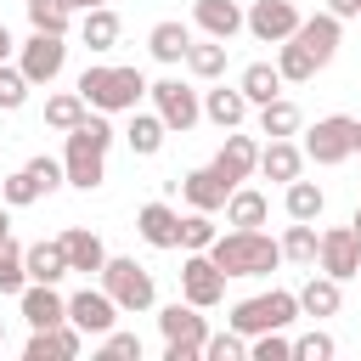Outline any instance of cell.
I'll return each instance as SVG.
<instances>
[{
    "label": "cell",
    "instance_id": "obj_1",
    "mask_svg": "<svg viewBox=\"0 0 361 361\" xmlns=\"http://www.w3.org/2000/svg\"><path fill=\"white\" fill-rule=\"evenodd\" d=\"M118 135H113V124H107V113H85L73 130H68V147H62V180L68 186H79V192H96L102 180H107V147H113Z\"/></svg>",
    "mask_w": 361,
    "mask_h": 361
},
{
    "label": "cell",
    "instance_id": "obj_2",
    "mask_svg": "<svg viewBox=\"0 0 361 361\" xmlns=\"http://www.w3.org/2000/svg\"><path fill=\"white\" fill-rule=\"evenodd\" d=\"M209 259L226 271V282L231 276H271L276 265H282V243L271 237V231H243V226H231V231H220L214 243H209Z\"/></svg>",
    "mask_w": 361,
    "mask_h": 361
},
{
    "label": "cell",
    "instance_id": "obj_3",
    "mask_svg": "<svg viewBox=\"0 0 361 361\" xmlns=\"http://www.w3.org/2000/svg\"><path fill=\"white\" fill-rule=\"evenodd\" d=\"M73 90H79L85 107H96V113H130V107H141V96H147V73H141V68H124V62H90Z\"/></svg>",
    "mask_w": 361,
    "mask_h": 361
},
{
    "label": "cell",
    "instance_id": "obj_4",
    "mask_svg": "<svg viewBox=\"0 0 361 361\" xmlns=\"http://www.w3.org/2000/svg\"><path fill=\"white\" fill-rule=\"evenodd\" d=\"M96 276H102L107 299H113L124 316H141V310L158 305V282H152V271L135 265V259H124V254H107V265H102Z\"/></svg>",
    "mask_w": 361,
    "mask_h": 361
},
{
    "label": "cell",
    "instance_id": "obj_5",
    "mask_svg": "<svg viewBox=\"0 0 361 361\" xmlns=\"http://www.w3.org/2000/svg\"><path fill=\"white\" fill-rule=\"evenodd\" d=\"M299 322V293L293 288H271V293H254V299H237L226 327H237L243 338L254 333H271V327H293Z\"/></svg>",
    "mask_w": 361,
    "mask_h": 361
},
{
    "label": "cell",
    "instance_id": "obj_6",
    "mask_svg": "<svg viewBox=\"0 0 361 361\" xmlns=\"http://www.w3.org/2000/svg\"><path fill=\"white\" fill-rule=\"evenodd\" d=\"M158 333H164V361H203V338H209V322L197 305L175 299L158 310Z\"/></svg>",
    "mask_w": 361,
    "mask_h": 361
},
{
    "label": "cell",
    "instance_id": "obj_7",
    "mask_svg": "<svg viewBox=\"0 0 361 361\" xmlns=\"http://www.w3.org/2000/svg\"><path fill=\"white\" fill-rule=\"evenodd\" d=\"M147 96H152V113L169 124V135H186L203 118V96L186 79H158V85H147Z\"/></svg>",
    "mask_w": 361,
    "mask_h": 361
},
{
    "label": "cell",
    "instance_id": "obj_8",
    "mask_svg": "<svg viewBox=\"0 0 361 361\" xmlns=\"http://www.w3.org/2000/svg\"><path fill=\"white\" fill-rule=\"evenodd\" d=\"M17 68H23V79L28 85H51L62 68H68V39L62 34H28L23 45H17Z\"/></svg>",
    "mask_w": 361,
    "mask_h": 361
},
{
    "label": "cell",
    "instance_id": "obj_9",
    "mask_svg": "<svg viewBox=\"0 0 361 361\" xmlns=\"http://www.w3.org/2000/svg\"><path fill=\"white\" fill-rule=\"evenodd\" d=\"M180 299H186V305H197V310H214V305L226 299V271L209 259V248L180 259Z\"/></svg>",
    "mask_w": 361,
    "mask_h": 361
},
{
    "label": "cell",
    "instance_id": "obj_10",
    "mask_svg": "<svg viewBox=\"0 0 361 361\" xmlns=\"http://www.w3.org/2000/svg\"><path fill=\"white\" fill-rule=\"evenodd\" d=\"M350 141H355V118L344 113H327L305 130V158L310 164H344L350 158Z\"/></svg>",
    "mask_w": 361,
    "mask_h": 361
},
{
    "label": "cell",
    "instance_id": "obj_11",
    "mask_svg": "<svg viewBox=\"0 0 361 361\" xmlns=\"http://www.w3.org/2000/svg\"><path fill=\"white\" fill-rule=\"evenodd\" d=\"M316 265L327 276H338V282L361 276V237H355V226H327L322 243H316Z\"/></svg>",
    "mask_w": 361,
    "mask_h": 361
},
{
    "label": "cell",
    "instance_id": "obj_12",
    "mask_svg": "<svg viewBox=\"0 0 361 361\" xmlns=\"http://www.w3.org/2000/svg\"><path fill=\"white\" fill-rule=\"evenodd\" d=\"M118 305L107 299V288H79V293H68V322L85 333V338H102L107 327H118Z\"/></svg>",
    "mask_w": 361,
    "mask_h": 361
},
{
    "label": "cell",
    "instance_id": "obj_13",
    "mask_svg": "<svg viewBox=\"0 0 361 361\" xmlns=\"http://www.w3.org/2000/svg\"><path fill=\"white\" fill-rule=\"evenodd\" d=\"M243 28L259 39V45H282L293 28H299V6L293 0H254L243 11Z\"/></svg>",
    "mask_w": 361,
    "mask_h": 361
},
{
    "label": "cell",
    "instance_id": "obj_14",
    "mask_svg": "<svg viewBox=\"0 0 361 361\" xmlns=\"http://www.w3.org/2000/svg\"><path fill=\"white\" fill-rule=\"evenodd\" d=\"M175 186H180L186 209H203V214H220V209H226V197H231V180H226L214 164H203V169H186Z\"/></svg>",
    "mask_w": 361,
    "mask_h": 361
},
{
    "label": "cell",
    "instance_id": "obj_15",
    "mask_svg": "<svg viewBox=\"0 0 361 361\" xmlns=\"http://www.w3.org/2000/svg\"><path fill=\"white\" fill-rule=\"evenodd\" d=\"M85 350V333L73 322H56V327H34L28 344H23V361H73Z\"/></svg>",
    "mask_w": 361,
    "mask_h": 361
},
{
    "label": "cell",
    "instance_id": "obj_16",
    "mask_svg": "<svg viewBox=\"0 0 361 361\" xmlns=\"http://www.w3.org/2000/svg\"><path fill=\"white\" fill-rule=\"evenodd\" d=\"M288 39H299L310 56H316V68H327L333 56H338V39H344V23L333 17V11H316V17H299V28L288 34Z\"/></svg>",
    "mask_w": 361,
    "mask_h": 361
},
{
    "label": "cell",
    "instance_id": "obj_17",
    "mask_svg": "<svg viewBox=\"0 0 361 361\" xmlns=\"http://www.w3.org/2000/svg\"><path fill=\"white\" fill-rule=\"evenodd\" d=\"M17 310H23L28 327H56V322H68V299L56 293V282H28V288L17 293Z\"/></svg>",
    "mask_w": 361,
    "mask_h": 361
},
{
    "label": "cell",
    "instance_id": "obj_18",
    "mask_svg": "<svg viewBox=\"0 0 361 361\" xmlns=\"http://www.w3.org/2000/svg\"><path fill=\"white\" fill-rule=\"evenodd\" d=\"M214 169H220L231 186H243V180L259 169V141H254V135L226 130V141H220V152H214Z\"/></svg>",
    "mask_w": 361,
    "mask_h": 361
},
{
    "label": "cell",
    "instance_id": "obj_19",
    "mask_svg": "<svg viewBox=\"0 0 361 361\" xmlns=\"http://www.w3.org/2000/svg\"><path fill=\"white\" fill-rule=\"evenodd\" d=\"M254 175H265V180H299L305 175V147H293V135H271L265 147H259V169Z\"/></svg>",
    "mask_w": 361,
    "mask_h": 361
},
{
    "label": "cell",
    "instance_id": "obj_20",
    "mask_svg": "<svg viewBox=\"0 0 361 361\" xmlns=\"http://www.w3.org/2000/svg\"><path fill=\"white\" fill-rule=\"evenodd\" d=\"M192 23L209 34V39H237L243 34V6L237 0H192Z\"/></svg>",
    "mask_w": 361,
    "mask_h": 361
},
{
    "label": "cell",
    "instance_id": "obj_21",
    "mask_svg": "<svg viewBox=\"0 0 361 361\" xmlns=\"http://www.w3.org/2000/svg\"><path fill=\"white\" fill-rule=\"evenodd\" d=\"M135 231H141L147 248H180V214H175L169 203H141Z\"/></svg>",
    "mask_w": 361,
    "mask_h": 361
},
{
    "label": "cell",
    "instance_id": "obj_22",
    "mask_svg": "<svg viewBox=\"0 0 361 361\" xmlns=\"http://www.w3.org/2000/svg\"><path fill=\"white\" fill-rule=\"evenodd\" d=\"M62 254H68V271H85V276H96L107 265V243L90 226H68L62 231Z\"/></svg>",
    "mask_w": 361,
    "mask_h": 361
},
{
    "label": "cell",
    "instance_id": "obj_23",
    "mask_svg": "<svg viewBox=\"0 0 361 361\" xmlns=\"http://www.w3.org/2000/svg\"><path fill=\"white\" fill-rule=\"evenodd\" d=\"M186 45H192V28H186L180 17H164V23H152V28H147V51H152L164 68L186 62Z\"/></svg>",
    "mask_w": 361,
    "mask_h": 361
},
{
    "label": "cell",
    "instance_id": "obj_24",
    "mask_svg": "<svg viewBox=\"0 0 361 361\" xmlns=\"http://www.w3.org/2000/svg\"><path fill=\"white\" fill-rule=\"evenodd\" d=\"M23 271H28V282H62L68 276V254H62V237H39V243H28L23 248Z\"/></svg>",
    "mask_w": 361,
    "mask_h": 361
},
{
    "label": "cell",
    "instance_id": "obj_25",
    "mask_svg": "<svg viewBox=\"0 0 361 361\" xmlns=\"http://www.w3.org/2000/svg\"><path fill=\"white\" fill-rule=\"evenodd\" d=\"M118 34H124V23H118V11L113 6H90V11H79V39L102 56V51H113L118 45Z\"/></svg>",
    "mask_w": 361,
    "mask_h": 361
},
{
    "label": "cell",
    "instance_id": "obj_26",
    "mask_svg": "<svg viewBox=\"0 0 361 361\" xmlns=\"http://www.w3.org/2000/svg\"><path fill=\"white\" fill-rule=\"evenodd\" d=\"M338 305H344V282L327 276V271L299 288V316H316V322H322V316H338Z\"/></svg>",
    "mask_w": 361,
    "mask_h": 361
},
{
    "label": "cell",
    "instance_id": "obj_27",
    "mask_svg": "<svg viewBox=\"0 0 361 361\" xmlns=\"http://www.w3.org/2000/svg\"><path fill=\"white\" fill-rule=\"evenodd\" d=\"M203 118L220 124V130H237L248 118V96L237 85H220V90H203Z\"/></svg>",
    "mask_w": 361,
    "mask_h": 361
},
{
    "label": "cell",
    "instance_id": "obj_28",
    "mask_svg": "<svg viewBox=\"0 0 361 361\" xmlns=\"http://www.w3.org/2000/svg\"><path fill=\"white\" fill-rule=\"evenodd\" d=\"M164 135H169V124H164L158 113L130 107V130H124V141H130L135 158H158V152H164Z\"/></svg>",
    "mask_w": 361,
    "mask_h": 361
},
{
    "label": "cell",
    "instance_id": "obj_29",
    "mask_svg": "<svg viewBox=\"0 0 361 361\" xmlns=\"http://www.w3.org/2000/svg\"><path fill=\"white\" fill-rule=\"evenodd\" d=\"M265 220H271V197L254 192V186H231V197H226V226L254 231V226H265Z\"/></svg>",
    "mask_w": 361,
    "mask_h": 361
},
{
    "label": "cell",
    "instance_id": "obj_30",
    "mask_svg": "<svg viewBox=\"0 0 361 361\" xmlns=\"http://www.w3.org/2000/svg\"><path fill=\"white\" fill-rule=\"evenodd\" d=\"M282 209H288V220H322V209H327V192L316 186V180H288L282 186Z\"/></svg>",
    "mask_w": 361,
    "mask_h": 361
},
{
    "label": "cell",
    "instance_id": "obj_31",
    "mask_svg": "<svg viewBox=\"0 0 361 361\" xmlns=\"http://www.w3.org/2000/svg\"><path fill=\"white\" fill-rule=\"evenodd\" d=\"M237 90L248 96V107H259V102L282 96V73H276V62H248V68L237 73Z\"/></svg>",
    "mask_w": 361,
    "mask_h": 361
},
{
    "label": "cell",
    "instance_id": "obj_32",
    "mask_svg": "<svg viewBox=\"0 0 361 361\" xmlns=\"http://www.w3.org/2000/svg\"><path fill=\"white\" fill-rule=\"evenodd\" d=\"M305 130V113H299V102H288V96H271V102H259V135H299Z\"/></svg>",
    "mask_w": 361,
    "mask_h": 361
},
{
    "label": "cell",
    "instance_id": "obj_33",
    "mask_svg": "<svg viewBox=\"0 0 361 361\" xmlns=\"http://www.w3.org/2000/svg\"><path fill=\"white\" fill-rule=\"evenodd\" d=\"M276 243H282V259H288V265H316L322 231H316V220H288V231H282Z\"/></svg>",
    "mask_w": 361,
    "mask_h": 361
},
{
    "label": "cell",
    "instance_id": "obj_34",
    "mask_svg": "<svg viewBox=\"0 0 361 361\" xmlns=\"http://www.w3.org/2000/svg\"><path fill=\"white\" fill-rule=\"evenodd\" d=\"M276 73H282V85H305V79H316L322 68H316V56H310L299 39H282V45H276Z\"/></svg>",
    "mask_w": 361,
    "mask_h": 361
},
{
    "label": "cell",
    "instance_id": "obj_35",
    "mask_svg": "<svg viewBox=\"0 0 361 361\" xmlns=\"http://www.w3.org/2000/svg\"><path fill=\"white\" fill-rule=\"evenodd\" d=\"M186 68H192L197 79H220V73H226V39H209V34L192 39V45H186Z\"/></svg>",
    "mask_w": 361,
    "mask_h": 361
},
{
    "label": "cell",
    "instance_id": "obj_36",
    "mask_svg": "<svg viewBox=\"0 0 361 361\" xmlns=\"http://www.w3.org/2000/svg\"><path fill=\"white\" fill-rule=\"evenodd\" d=\"M85 113H90V107H85V96H79V90H56V96H45V124H51V130H62V135H68Z\"/></svg>",
    "mask_w": 361,
    "mask_h": 361
},
{
    "label": "cell",
    "instance_id": "obj_37",
    "mask_svg": "<svg viewBox=\"0 0 361 361\" xmlns=\"http://www.w3.org/2000/svg\"><path fill=\"white\" fill-rule=\"evenodd\" d=\"M220 237V226H214V214H203V209H192V214H180V248L186 254H203L209 243Z\"/></svg>",
    "mask_w": 361,
    "mask_h": 361
},
{
    "label": "cell",
    "instance_id": "obj_38",
    "mask_svg": "<svg viewBox=\"0 0 361 361\" xmlns=\"http://www.w3.org/2000/svg\"><path fill=\"white\" fill-rule=\"evenodd\" d=\"M23 288H28V271H23V248L6 237V243H0V299H17Z\"/></svg>",
    "mask_w": 361,
    "mask_h": 361
},
{
    "label": "cell",
    "instance_id": "obj_39",
    "mask_svg": "<svg viewBox=\"0 0 361 361\" xmlns=\"http://www.w3.org/2000/svg\"><path fill=\"white\" fill-rule=\"evenodd\" d=\"M45 192H39V180L28 175V169H11L6 180H0V203L6 209H28V203H39Z\"/></svg>",
    "mask_w": 361,
    "mask_h": 361
},
{
    "label": "cell",
    "instance_id": "obj_40",
    "mask_svg": "<svg viewBox=\"0 0 361 361\" xmlns=\"http://www.w3.org/2000/svg\"><path fill=\"white\" fill-rule=\"evenodd\" d=\"M248 361H293V338H288V327L254 333V338H248Z\"/></svg>",
    "mask_w": 361,
    "mask_h": 361
},
{
    "label": "cell",
    "instance_id": "obj_41",
    "mask_svg": "<svg viewBox=\"0 0 361 361\" xmlns=\"http://www.w3.org/2000/svg\"><path fill=\"white\" fill-rule=\"evenodd\" d=\"M23 6H28V23L39 34H68V23H73V11L62 0H23Z\"/></svg>",
    "mask_w": 361,
    "mask_h": 361
},
{
    "label": "cell",
    "instance_id": "obj_42",
    "mask_svg": "<svg viewBox=\"0 0 361 361\" xmlns=\"http://www.w3.org/2000/svg\"><path fill=\"white\" fill-rule=\"evenodd\" d=\"M248 355V338L237 333V327H226V333H209L203 338V361H243Z\"/></svg>",
    "mask_w": 361,
    "mask_h": 361
},
{
    "label": "cell",
    "instance_id": "obj_43",
    "mask_svg": "<svg viewBox=\"0 0 361 361\" xmlns=\"http://www.w3.org/2000/svg\"><path fill=\"white\" fill-rule=\"evenodd\" d=\"M28 79H23V68H11V62H0V113H17L23 102H28Z\"/></svg>",
    "mask_w": 361,
    "mask_h": 361
},
{
    "label": "cell",
    "instance_id": "obj_44",
    "mask_svg": "<svg viewBox=\"0 0 361 361\" xmlns=\"http://www.w3.org/2000/svg\"><path fill=\"white\" fill-rule=\"evenodd\" d=\"M333 333H322V327H310V333H299L293 338V361H333Z\"/></svg>",
    "mask_w": 361,
    "mask_h": 361
},
{
    "label": "cell",
    "instance_id": "obj_45",
    "mask_svg": "<svg viewBox=\"0 0 361 361\" xmlns=\"http://www.w3.org/2000/svg\"><path fill=\"white\" fill-rule=\"evenodd\" d=\"M102 355H113V361H141V338L107 327V333H102Z\"/></svg>",
    "mask_w": 361,
    "mask_h": 361
},
{
    "label": "cell",
    "instance_id": "obj_46",
    "mask_svg": "<svg viewBox=\"0 0 361 361\" xmlns=\"http://www.w3.org/2000/svg\"><path fill=\"white\" fill-rule=\"evenodd\" d=\"M23 169H28L34 180H39V192H45V197H51V192L62 186V158H45V152H39V158H28Z\"/></svg>",
    "mask_w": 361,
    "mask_h": 361
},
{
    "label": "cell",
    "instance_id": "obj_47",
    "mask_svg": "<svg viewBox=\"0 0 361 361\" xmlns=\"http://www.w3.org/2000/svg\"><path fill=\"white\" fill-rule=\"evenodd\" d=\"M327 11H333L338 23H350V17H361V0H327Z\"/></svg>",
    "mask_w": 361,
    "mask_h": 361
},
{
    "label": "cell",
    "instance_id": "obj_48",
    "mask_svg": "<svg viewBox=\"0 0 361 361\" xmlns=\"http://www.w3.org/2000/svg\"><path fill=\"white\" fill-rule=\"evenodd\" d=\"M11 51H17V39H11V28L0 23V62H11Z\"/></svg>",
    "mask_w": 361,
    "mask_h": 361
},
{
    "label": "cell",
    "instance_id": "obj_49",
    "mask_svg": "<svg viewBox=\"0 0 361 361\" xmlns=\"http://www.w3.org/2000/svg\"><path fill=\"white\" fill-rule=\"evenodd\" d=\"M68 11H90V6H107V0H62Z\"/></svg>",
    "mask_w": 361,
    "mask_h": 361
},
{
    "label": "cell",
    "instance_id": "obj_50",
    "mask_svg": "<svg viewBox=\"0 0 361 361\" xmlns=\"http://www.w3.org/2000/svg\"><path fill=\"white\" fill-rule=\"evenodd\" d=\"M11 237V220H6V203H0V243Z\"/></svg>",
    "mask_w": 361,
    "mask_h": 361
},
{
    "label": "cell",
    "instance_id": "obj_51",
    "mask_svg": "<svg viewBox=\"0 0 361 361\" xmlns=\"http://www.w3.org/2000/svg\"><path fill=\"white\" fill-rule=\"evenodd\" d=\"M350 152H361V118H355V141H350Z\"/></svg>",
    "mask_w": 361,
    "mask_h": 361
},
{
    "label": "cell",
    "instance_id": "obj_52",
    "mask_svg": "<svg viewBox=\"0 0 361 361\" xmlns=\"http://www.w3.org/2000/svg\"><path fill=\"white\" fill-rule=\"evenodd\" d=\"M350 226H355V237H361V209H355V220H350Z\"/></svg>",
    "mask_w": 361,
    "mask_h": 361
},
{
    "label": "cell",
    "instance_id": "obj_53",
    "mask_svg": "<svg viewBox=\"0 0 361 361\" xmlns=\"http://www.w3.org/2000/svg\"><path fill=\"white\" fill-rule=\"evenodd\" d=\"M0 344H6V322H0Z\"/></svg>",
    "mask_w": 361,
    "mask_h": 361
},
{
    "label": "cell",
    "instance_id": "obj_54",
    "mask_svg": "<svg viewBox=\"0 0 361 361\" xmlns=\"http://www.w3.org/2000/svg\"><path fill=\"white\" fill-rule=\"evenodd\" d=\"M355 23H361V17H355Z\"/></svg>",
    "mask_w": 361,
    "mask_h": 361
}]
</instances>
